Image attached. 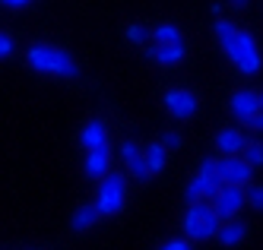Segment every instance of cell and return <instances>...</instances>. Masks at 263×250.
I'll list each match as a JSON object with an SVG mask.
<instances>
[{
    "label": "cell",
    "mask_w": 263,
    "mask_h": 250,
    "mask_svg": "<svg viewBox=\"0 0 263 250\" xmlns=\"http://www.w3.org/2000/svg\"><path fill=\"white\" fill-rule=\"evenodd\" d=\"M210 206L216 209L219 222L238 219V216H241V209L248 206V203H244V187H232V184H222V187L216 190V194H213Z\"/></svg>",
    "instance_id": "cell-6"
},
{
    "label": "cell",
    "mask_w": 263,
    "mask_h": 250,
    "mask_svg": "<svg viewBox=\"0 0 263 250\" xmlns=\"http://www.w3.org/2000/svg\"><path fill=\"white\" fill-rule=\"evenodd\" d=\"M241 159L251 168H263V140H248L241 149Z\"/></svg>",
    "instance_id": "cell-19"
},
{
    "label": "cell",
    "mask_w": 263,
    "mask_h": 250,
    "mask_svg": "<svg viewBox=\"0 0 263 250\" xmlns=\"http://www.w3.org/2000/svg\"><path fill=\"white\" fill-rule=\"evenodd\" d=\"M213 35H216L222 54L229 57L232 67H235L241 76H257V73L263 70L260 45H257V38H254L248 29H241V26L232 23V19L219 16L216 23H213Z\"/></svg>",
    "instance_id": "cell-1"
},
{
    "label": "cell",
    "mask_w": 263,
    "mask_h": 250,
    "mask_svg": "<svg viewBox=\"0 0 263 250\" xmlns=\"http://www.w3.org/2000/svg\"><path fill=\"white\" fill-rule=\"evenodd\" d=\"M254 171L241 156H219L216 159V175L222 184H232V187H248L254 181Z\"/></svg>",
    "instance_id": "cell-7"
},
{
    "label": "cell",
    "mask_w": 263,
    "mask_h": 250,
    "mask_svg": "<svg viewBox=\"0 0 263 250\" xmlns=\"http://www.w3.org/2000/svg\"><path fill=\"white\" fill-rule=\"evenodd\" d=\"M26 64L35 73H48V76H61V80H77L80 76V64L73 61V54L61 45H32L26 51Z\"/></svg>",
    "instance_id": "cell-2"
},
{
    "label": "cell",
    "mask_w": 263,
    "mask_h": 250,
    "mask_svg": "<svg viewBox=\"0 0 263 250\" xmlns=\"http://www.w3.org/2000/svg\"><path fill=\"white\" fill-rule=\"evenodd\" d=\"M162 105H165V111L172 114L175 121H191L200 111V95L191 92V89H168Z\"/></svg>",
    "instance_id": "cell-8"
},
{
    "label": "cell",
    "mask_w": 263,
    "mask_h": 250,
    "mask_svg": "<svg viewBox=\"0 0 263 250\" xmlns=\"http://www.w3.org/2000/svg\"><path fill=\"white\" fill-rule=\"evenodd\" d=\"M244 203H248L251 209H257V213H263V184L251 181L248 187H244Z\"/></svg>",
    "instance_id": "cell-20"
},
{
    "label": "cell",
    "mask_w": 263,
    "mask_h": 250,
    "mask_svg": "<svg viewBox=\"0 0 263 250\" xmlns=\"http://www.w3.org/2000/svg\"><path fill=\"white\" fill-rule=\"evenodd\" d=\"M124 35H127V42H130V45H143V42H146V35H149V29L140 26V23H130V26L124 29Z\"/></svg>",
    "instance_id": "cell-21"
},
{
    "label": "cell",
    "mask_w": 263,
    "mask_h": 250,
    "mask_svg": "<svg viewBox=\"0 0 263 250\" xmlns=\"http://www.w3.org/2000/svg\"><path fill=\"white\" fill-rule=\"evenodd\" d=\"M260 111H263V92H260Z\"/></svg>",
    "instance_id": "cell-28"
},
{
    "label": "cell",
    "mask_w": 263,
    "mask_h": 250,
    "mask_svg": "<svg viewBox=\"0 0 263 250\" xmlns=\"http://www.w3.org/2000/svg\"><path fill=\"white\" fill-rule=\"evenodd\" d=\"M213 143L219 149V156H241L244 143H248V133L241 127H222V130H216Z\"/></svg>",
    "instance_id": "cell-11"
},
{
    "label": "cell",
    "mask_w": 263,
    "mask_h": 250,
    "mask_svg": "<svg viewBox=\"0 0 263 250\" xmlns=\"http://www.w3.org/2000/svg\"><path fill=\"white\" fill-rule=\"evenodd\" d=\"M244 127L254 130V133H263V111H260V114H254V118H251L248 124H244Z\"/></svg>",
    "instance_id": "cell-25"
},
{
    "label": "cell",
    "mask_w": 263,
    "mask_h": 250,
    "mask_svg": "<svg viewBox=\"0 0 263 250\" xmlns=\"http://www.w3.org/2000/svg\"><path fill=\"white\" fill-rule=\"evenodd\" d=\"M80 143L83 149H99V146H108V124L105 121H89L80 133Z\"/></svg>",
    "instance_id": "cell-15"
},
{
    "label": "cell",
    "mask_w": 263,
    "mask_h": 250,
    "mask_svg": "<svg viewBox=\"0 0 263 250\" xmlns=\"http://www.w3.org/2000/svg\"><path fill=\"white\" fill-rule=\"evenodd\" d=\"M86 178L102 181L111 171V146H99V149H86V162H83Z\"/></svg>",
    "instance_id": "cell-12"
},
{
    "label": "cell",
    "mask_w": 263,
    "mask_h": 250,
    "mask_svg": "<svg viewBox=\"0 0 263 250\" xmlns=\"http://www.w3.org/2000/svg\"><path fill=\"white\" fill-rule=\"evenodd\" d=\"M159 250H194V244L187 241V238H172V241H165Z\"/></svg>",
    "instance_id": "cell-23"
},
{
    "label": "cell",
    "mask_w": 263,
    "mask_h": 250,
    "mask_svg": "<svg viewBox=\"0 0 263 250\" xmlns=\"http://www.w3.org/2000/svg\"><path fill=\"white\" fill-rule=\"evenodd\" d=\"M10 54H13V38L7 32H0V61H7Z\"/></svg>",
    "instance_id": "cell-24"
},
{
    "label": "cell",
    "mask_w": 263,
    "mask_h": 250,
    "mask_svg": "<svg viewBox=\"0 0 263 250\" xmlns=\"http://www.w3.org/2000/svg\"><path fill=\"white\" fill-rule=\"evenodd\" d=\"M229 111L235 114V121L244 127L254 114H260V92L251 89V86H241L232 92V99H229Z\"/></svg>",
    "instance_id": "cell-9"
},
{
    "label": "cell",
    "mask_w": 263,
    "mask_h": 250,
    "mask_svg": "<svg viewBox=\"0 0 263 250\" xmlns=\"http://www.w3.org/2000/svg\"><path fill=\"white\" fill-rule=\"evenodd\" d=\"M153 35V45H172V42H181V29L175 23H159L156 29H149Z\"/></svg>",
    "instance_id": "cell-18"
},
{
    "label": "cell",
    "mask_w": 263,
    "mask_h": 250,
    "mask_svg": "<svg viewBox=\"0 0 263 250\" xmlns=\"http://www.w3.org/2000/svg\"><path fill=\"white\" fill-rule=\"evenodd\" d=\"M124 206H127V178L118 175V171H108L99 184L96 209H99V216H121Z\"/></svg>",
    "instance_id": "cell-4"
},
{
    "label": "cell",
    "mask_w": 263,
    "mask_h": 250,
    "mask_svg": "<svg viewBox=\"0 0 263 250\" xmlns=\"http://www.w3.org/2000/svg\"><path fill=\"white\" fill-rule=\"evenodd\" d=\"M222 187L219 175H216V159H203L200 171L187 181V190H184V200L187 203H200V200H213V194Z\"/></svg>",
    "instance_id": "cell-5"
},
{
    "label": "cell",
    "mask_w": 263,
    "mask_h": 250,
    "mask_svg": "<svg viewBox=\"0 0 263 250\" xmlns=\"http://www.w3.org/2000/svg\"><path fill=\"white\" fill-rule=\"evenodd\" d=\"M121 162L127 165V171H130V178L134 181H149L153 175H149V168H146V156H143V146L140 143H134V140H124L121 143Z\"/></svg>",
    "instance_id": "cell-10"
},
{
    "label": "cell",
    "mask_w": 263,
    "mask_h": 250,
    "mask_svg": "<svg viewBox=\"0 0 263 250\" xmlns=\"http://www.w3.org/2000/svg\"><path fill=\"white\" fill-rule=\"evenodd\" d=\"M146 57H149V61H156L159 67H178V64H184L187 48H184V42H172V45H153V48L146 51Z\"/></svg>",
    "instance_id": "cell-13"
},
{
    "label": "cell",
    "mask_w": 263,
    "mask_h": 250,
    "mask_svg": "<svg viewBox=\"0 0 263 250\" xmlns=\"http://www.w3.org/2000/svg\"><path fill=\"white\" fill-rule=\"evenodd\" d=\"M143 156H146V168H149V175H153V178L165 171V165H168V149L162 143H149L143 149Z\"/></svg>",
    "instance_id": "cell-16"
},
{
    "label": "cell",
    "mask_w": 263,
    "mask_h": 250,
    "mask_svg": "<svg viewBox=\"0 0 263 250\" xmlns=\"http://www.w3.org/2000/svg\"><path fill=\"white\" fill-rule=\"evenodd\" d=\"M248 4H251V0H229V7H238V10H241V7H248Z\"/></svg>",
    "instance_id": "cell-27"
},
{
    "label": "cell",
    "mask_w": 263,
    "mask_h": 250,
    "mask_svg": "<svg viewBox=\"0 0 263 250\" xmlns=\"http://www.w3.org/2000/svg\"><path fill=\"white\" fill-rule=\"evenodd\" d=\"M102 216H99V209H96V203H83L77 213L70 216V225H73V232H89L92 225H96Z\"/></svg>",
    "instance_id": "cell-17"
},
{
    "label": "cell",
    "mask_w": 263,
    "mask_h": 250,
    "mask_svg": "<svg viewBox=\"0 0 263 250\" xmlns=\"http://www.w3.org/2000/svg\"><path fill=\"white\" fill-rule=\"evenodd\" d=\"M248 232H251V228L244 225L241 219H229V222H222V225H219L216 241H219L222 247H241L244 241H248Z\"/></svg>",
    "instance_id": "cell-14"
},
{
    "label": "cell",
    "mask_w": 263,
    "mask_h": 250,
    "mask_svg": "<svg viewBox=\"0 0 263 250\" xmlns=\"http://www.w3.org/2000/svg\"><path fill=\"white\" fill-rule=\"evenodd\" d=\"M159 143H162V146H165L168 152H172V149H181V146H184V137H181V133H178V130H165Z\"/></svg>",
    "instance_id": "cell-22"
},
{
    "label": "cell",
    "mask_w": 263,
    "mask_h": 250,
    "mask_svg": "<svg viewBox=\"0 0 263 250\" xmlns=\"http://www.w3.org/2000/svg\"><path fill=\"white\" fill-rule=\"evenodd\" d=\"M219 216H216V209L200 200V203H187L184 209V219H181V232L184 238L191 241V244H206V241H216V232H219Z\"/></svg>",
    "instance_id": "cell-3"
},
{
    "label": "cell",
    "mask_w": 263,
    "mask_h": 250,
    "mask_svg": "<svg viewBox=\"0 0 263 250\" xmlns=\"http://www.w3.org/2000/svg\"><path fill=\"white\" fill-rule=\"evenodd\" d=\"M0 4H4L7 10H26V7L32 4V0H0Z\"/></svg>",
    "instance_id": "cell-26"
}]
</instances>
